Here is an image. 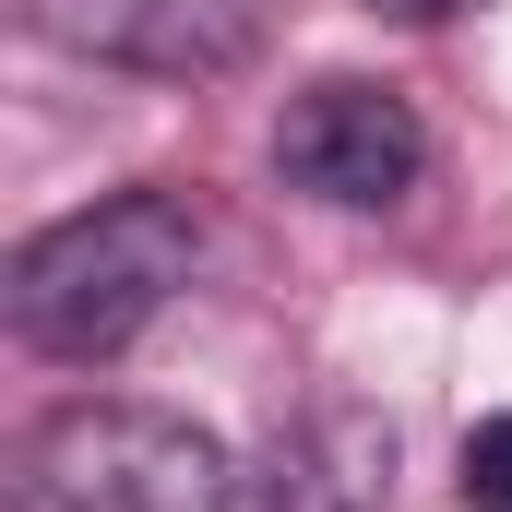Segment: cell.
Returning <instances> with one entry per match:
<instances>
[{
	"mask_svg": "<svg viewBox=\"0 0 512 512\" xmlns=\"http://www.w3.org/2000/svg\"><path fill=\"white\" fill-rule=\"evenodd\" d=\"M191 274H203V215H191L179 191H108V203L36 227V239L12 251L0 310H12V334H24L36 358L96 370V358H120Z\"/></svg>",
	"mask_w": 512,
	"mask_h": 512,
	"instance_id": "obj_1",
	"label": "cell"
},
{
	"mask_svg": "<svg viewBox=\"0 0 512 512\" xmlns=\"http://www.w3.org/2000/svg\"><path fill=\"white\" fill-rule=\"evenodd\" d=\"M417 167H429V131H417V108H405L393 84H370V72H322V84H298L286 120H274V179L310 191V203H334V215L405 203Z\"/></svg>",
	"mask_w": 512,
	"mask_h": 512,
	"instance_id": "obj_3",
	"label": "cell"
},
{
	"mask_svg": "<svg viewBox=\"0 0 512 512\" xmlns=\"http://www.w3.org/2000/svg\"><path fill=\"white\" fill-rule=\"evenodd\" d=\"M239 465L167 405H60L12 453V512H227Z\"/></svg>",
	"mask_w": 512,
	"mask_h": 512,
	"instance_id": "obj_2",
	"label": "cell"
},
{
	"mask_svg": "<svg viewBox=\"0 0 512 512\" xmlns=\"http://www.w3.org/2000/svg\"><path fill=\"white\" fill-rule=\"evenodd\" d=\"M274 24V0H24V36L96 72H143V84H215L239 72Z\"/></svg>",
	"mask_w": 512,
	"mask_h": 512,
	"instance_id": "obj_4",
	"label": "cell"
},
{
	"mask_svg": "<svg viewBox=\"0 0 512 512\" xmlns=\"http://www.w3.org/2000/svg\"><path fill=\"white\" fill-rule=\"evenodd\" d=\"M453 489H465V512H512V405L465 429V465H453Z\"/></svg>",
	"mask_w": 512,
	"mask_h": 512,
	"instance_id": "obj_6",
	"label": "cell"
},
{
	"mask_svg": "<svg viewBox=\"0 0 512 512\" xmlns=\"http://www.w3.org/2000/svg\"><path fill=\"white\" fill-rule=\"evenodd\" d=\"M382 24H453V12H489V0H370Z\"/></svg>",
	"mask_w": 512,
	"mask_h": 512,
	"instance_id": "obj_7",
	"label": "cell"
},
{
	"mask_svg": "<svg viewBox=\"0 0 512 512\" xmlns=\"http://www.w3.org/2000/svg\"><path fill=\"white\" fill-rule=\"evenodd\" d=\"M262 512H393V417L310 405L262 465Z\"/></svg>",
	"mask_w": 512,
	"mask_h": 512,
	"instance_id": "obj_5",
	"label": "cell"
}]
</instances>
